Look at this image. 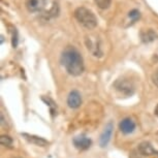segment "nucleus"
Returning a JSON list of instances; mask_svg holds the SVG:
<instances>
[{
	"mask_svg": "<svg viewBox=\"0 0 158 158\" xmlns=\"http://www.w3.org/2000/svg\"><path fill=\"white\" fill-rule=\"evenodd\" d=\"M152 81H153L155 86L158 87V69L155 71V73H153V76H152Z\"/></svg>",
	"mask_w": 158,
	"mask_h": 158,
	"instance_id": "a211bd4d",
	"label": "nucleus"
},
{
	"mask_svg": "<svg viewBox=\"0 0 158 158\" xmlns=\"http://www.w3.org/2000/svg\"><path fill=\"white\" fill-rule=\"evenodd\" d=\"M114 87L124 96H131L135 90V84L132 83V81H130L129 79H125V77L117 80L114 84Z\"/></svg>",
	"mask_w": 158,
	"mask_h": 158,
	"instance_id": "7ed1b4c3",
	"label": "nucleus"
},
{
	"mask_svg": "<svg viewBox=\"0 0 158 158\" xmlns=\"http://www.w3.org/2000/svg\"><path fill=\"white\" fill-rule=\"evenodd\" d=\"M18 44H19V38H18V31L16 28L11 29V44H13L14 48L18 47Z\"/></svg>",
	"mask_w": 158,
	"mask_h": 158,
	"instance_id": "f3484780",
	"label": "nucleus"
},
{
	"mask_svg": "<svg viewBox=\"0 0 158 158\" xmlns=\"http://www.w3.org/2000/svg\"><path fill=\"white\" fill-rule=\"evenodd\" d=\"M73 142L74 147H76L77 149H79V150H81V151L87 150V149L90 148V146L92 144L91 139H88L87 136H85V135L76 136Z\"/></svg>",
	"mask_w": 158,
	"mask_h": 158,
	"instance_id": "0eeeda50",
	"label": "nucleus"
},
{
	"mask_svg": "<svg viewBox=\"0 0 158 158\" xmlns=\"http://www.w3.org/2000/svg\"><path fill=\"white\" fill-rule=\"evenodd\" d=\"M154 113H155V115H156L157 117H158V104H157L156 108H155V110H154Z\"/></svg>",
	"mask_w": 158,
	"mask_h": 158,
	"instance_id": "6ab92c4d",
	"label": "nucleus"
},
{
	"mask_svg": "<svg viewBox=\"0 0 158 158\" xmlns=\"http://www.w3.org/2000/svg\"><path fill=\"white\" fill-rule=\"evenodd\" d=\"M47 0H25V5L30 13H40L44 8Z\"/></svg>",
	"mask_w": 158,
	"mask_h": 158,
	"instance_id": "39448f33",
	"label": "nucleus"
},
{
	"mask_svg": "<svg viewBox=\"0 0 158 158\" xmlns=\"http://www.w3.org/2000/svg\"><path fill=\"white\" fill-rule=\"evenodd\" d=\"M61 63L69 74L73 77L81 76L84 73L85 65L82 55L74 47L68 46L61 54Z\"/></svg>",
	"mask_w": 158,
	"mask_h": 158,
	"instance_id": "f257e3e1",
	"label": "nucleus"
},
{
	"mask_svg": "<svg viewBox=\"0 0 158 158\" xmlns=\"http://www.w3.org/2000/svg\"><path fill=\"white\" fill-rule=\"evenodd\" d=\"M82 103V97L79 91L73 90L67 97V104L71 109H77Z\"/></svg>",
	"mask_w": 158,
	"mask_h": 158,
	"instance_id": "6e6552de",
	"label": "nucleus"
},
{
	"mask_svg": "<svg viewBox=\"0 0 158 158\" xmlns=\"http://www.w3.org/2000/svg\"><path fill=\"white\" fill-rule=\"evenodd\" d=\"M135 122L130 118H125L123 119L120 124H119V128L124 135H129V133L133 132L135 129Z\"/></svg>",
	"mask_w": 158,
	"mask_h": 158,
	"instance_id": "1a4fd4ad",
	"label": "nucleus"
},
{
	"mask_svg": "<svg viewBox=\"0 0 158 158\" xmlns=\"http://www.w3.org/2000/svg\"><path fill=\"white\" fill-rule=\"evenodd\" d=\"M128 18L130 19V24H133L141 18V13L138 10H132L128 13Z\"/></svg>",
	"mask_w": 158,
	"mask_h": 158,
	"instance_id": "4468645a",
	"label": "nucleus"
},
{
	"mask_svg": "<svg viewBox=\"0 0 158 158\" xmlns=\"http://www.w3.org/2000/svg\"><path fill=\"white\" fill-rule=\"evenodd\" d=\"M86 44H87V49L90 51L93 56H95V57H101L102 56L99 40L96 37L88 36L86 38Z\"/></svg>",
	"mask_w": 158,
	"mask_h": 158,
	"instance_id": "20e7f679",
	"label": "nucleus"
},
{
	"mask_svg": "<svg viewBox=\"0 0 158 158\" xmlns=\"http://www.w3.org/2000/svg\"><path fill=\"white\" fill-rule=\"evenodd\" d=\"M138 151L143 156H151V155H157L158 156V151L155 150L153 148V146L148 142L141 143L138 147Z\"/></svg>",
	"mask_w": 158,
	"mask_h": 158,
	"instance_id": "9b49d317",
	"label": "nucleus"
},
{
	"mask_svg": "<svg viewBox=\"0 0 158 158\" xmlns=\"http://www.w3.org/2000/svg\"><path fill=\"white\" fill-rule=\"evenodd\" d=\"M74 17L83 27L87 29H93L97 26V18L93 11L87 7H77L74 10Z\"/></svg>",
	"mask_w": 158,
	"mask_h": 158,
	"instance_id": "f03ea898",
	"label": "nucleus"
},
{
	"mask_svg": "<svg viewBox=\"0 0 158 158\" xmlns=\"http://www.w3.org/2000/svg\"><path fill=\"white\" fill-rule=\"evenodd\" d=\"M139 36H141V40L143 43L145 44H149L154 41L155 40H157V34L153 29H143L139 33Z\"/></svg>",
	"mask_w": 158,
	"mask_h": 158,
	"instance_id": "f8f14e48",
	"label": "nucleus"
},
{
	"mask_svg": "<svg viewBox=\"0 0 158 158\" xmlns=\"http://www.w3.org/2000/svg\"><path fill=\"white\" fill-rule=\"evenodd\" d=\"M113 129H114V125H113L112 122H109V123L106 125V127H104L102 133H101V135H100V139H99L100 147L104 148L106 146H108L110 139L112 138Z\"/></svg>",
	"mask_w": 158,
	"mask_h": 158,
	"instance_id": "423d86ee",
	"label": "nucleus"
},
{
	"mask_svg": "<svg viewBox=\"0 0 158 158\" xmlns=\"http://www.w3.org/2000/svg\"><path fill=\"white\" fill-rule=\"evenodd\" d=\"M0 143H1V145L4 146V147H10V146L13 145V139L8 135H1Z\"/></svg>",
	"mask_w": 158,
	"mask_h": 158,
	"instance_id": "dca6fc26",
	"label": "nucleus"
},
{
	"mask_svg": "<svg viewBox=\"0 0 158 158\" xmlns=\"http://www.w3.org/2000/svg\"><path fill=\"white\" fill-rule=\"evenodd\" d=\"M43 100L50 106V112H51V114H52L53 117H54V115L56 114V112H57V106H56V103L54 102V100L51 99L50 97H48V98L43 97Z\"/></svg>",
	"mask_w": 158,
	"mask_h": 158,
	"instance_id": "ddd939ff",
	"label": "nucleus"
},
{
	"mask_svg": "<svg viewBox=\"0 0 158 158\" xmlns=\"http://www.w3.org/2000/svg\"><path fill=\"white\" fill-rule=\"evenodd\" d=\"M94 1L97 4V6L101 10H108L112 3V0H94Z\"/></svg>",
	"mask_w": 158,
	"mask_h": 158,
	"instance_id": "2eb2a0df",
	"label": "nucleus"
},
{
	"mask_svg": "<svg viewBox=\"0 0 158 158\" xmlns=\"http://www.w3.org/2000/svg\"><path fill=\"white\" fill-rule=\"evenodd\" d=\"M15 158H18V157H15Z\"/></svg>",
	"mask_w": 158,
	"mask_h": 158,
	"instance_id": "aec40b11",
	"label": "nucleus"
},
{
	"mask_svg": "<svg viewBox=\"0 0 158 158\" xmlns=\"http://www.w3.org/2000/svg\"><path fill=\"white\" fill-rule=\"evenodd\" d=\"M22 136L26 141H28L29 143L36 146H40V147H47L49 145V142L47 139H44V138H40V136L37 135H29V133H22Z\"/></svg>",
	"mask_w": 158,
	"mask_h": 158,
	"instance_id": "9d476101",
	"label": "nucleus"
}]
</instances>
